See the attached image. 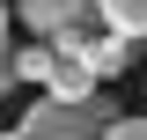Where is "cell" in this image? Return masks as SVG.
<instances>
[{"instance_id":"obj_4","label":"cell","mask_w":147,"mask_h":140,"mask_svg":"<svg viewBox=\"0 0 147 140\" xmlns=\"http://www.w3.org/2000/svg\"><path fill=\"white\" fill-rule=\"evenodd\" d=\"M96 88H103V81H96L81 59H59V74H52V88H44V96H59V103H88Z\"/></svg>"},{"instance_id":"obj_8","label":"cell","mask_w":147,"mask_h":140,"mask_svg":"<svg viewBox=\"0 0 147 140\" xmlns=\"http://www.w3.org/2000/svg\"><path fill=\"white\" fill-rule=\"evenodd\" d=\"M7 88H15V59H0V96H7Z\"/></svg>"},{"instance_id":"obj_2","label":"cell","mask_w":147,"mask_h":140,"mask_svg":"<svg viewBox=\"0 0 147 140\" xmlns=\"http://www.w3.org/2000/svg\"><path fill=\"white\" fill-rule=\"evenodd\" d=\"M15 22L52 44L66 22H103V7H96V0H15Z\"/></svg>"},{"instance_id":"obj_3","label":"cell","mask_w":147,"mask_h":140,"mask_svg":"<svg viewBox=\"0 0 147 140\" xmlns=\"http://www.w3.org/2000/svg\"><path fill=\"white\" fill-rule=\"evenodd\" d=\"M103 7V30L125 37V44H147V0H96Z\"/></svg>"},{"instance_id":"obj_1","label":"cell","mask_w":147,"mask_h":140,"mask_svg":"<svg viewBox=\"0 0 147 140\" xmlns=\"http://www.w3.org/2000/svg\"><path fill=\"white\" fill-rule=\"evenodd\" d=\"M118 118H125V111L110 103L103 88H96L88 103H59V96H44V103L22 111V140H103Z\"/></svg>"},{"instance_id":"obj_9","label":"cell","mask_w":147,"mask_h":140,"mask_svg":"<svg viewBox=\"0 0 147 140\" xmlns=\"http://www.w3.org/2000/svg\"><path fill=\"white\" fill-rule=\"evenodd\" d=\"M0 140H22V125H15V133H0Z\"/></svg>"},{"instance_id":"obj_5","label":"cell","mask_w":147,"mask_h":140,"mask_svg":"<svg viewBox=\"0 0 147 140\" xmlns=\"http://www.w3.org/2000/svg\"><path fill=\"white\" fill-rule=\"evenodd\" d=\"M7 59H15V81H44V88H52V74H59V52H52V44H22V52H7Z\"/></svg>"},{"instance_id":"obj_7","label":"cell","mask_w":147,"mask_h":140,"mask_svg":"<svg viewBox=\"0 0 147 140\" xmlns=\"http://www.w3.org/2000/svg\"><path fill=\"white\" fill-rule=\"evenodd\" d=\"M7 30H15V0H0V59H7Z\"/></svg>"},{"instance_id":"obj_6","label":"cell","mask_w":147,"mask_h":140,"mask_svg":"<svg viewBox=\"0 0 147 140\" xmlns=\"http://www.w3.org/2000/svg\"><path fill=\"white\" fill-rule=\"evenodd\" d=\"M103 140H147V118H118V125H110Z\"/></svg>"}]
</instances>
